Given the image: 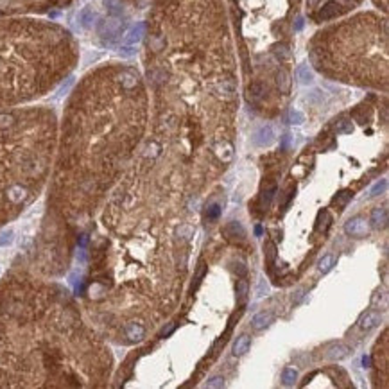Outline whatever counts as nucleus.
<instances>
[{
    "mask_svg": "<svg viewBox=\"0 0 389 389\" xmlns=\"http://www.w3.org/2000/svg\"><path fill=\"white\" fill-rule=\"evenodd\" d=\"M122 31V22L118 20V16H110L100 20L99 24V34L104 40H115Z\"/></svg>",
    "mask_w": 389,
    "mask_h": 389,
    "instance_id": "nucleus-1",
    "label": "nucleus"
},
{
    "mask_svg": "<svg viewBox=\"0 0 389 389\" xmlns=\"http://www.w3.org/2000/svg\"><path fill=\"white\" fill-rule=\"evenodd\" d=\"M368 231H370V224H368L364 217H354L344 224V233L350 237H355V239L366 237Z\"/></svg>",
    "mask_w": 389,
    "mask_h": 389,
    "instance_id": "nucleus-2",
    "label": "nucleus"
},
{
    "mask_svg": "<svg viewBox=\"0 0 389 389\" xmlns=\"http://www.w3.org/2000/svg\"><path fill=\"white\" fill-rule=\"evenodd\" d=\"M253 142L260 147H265V146H271L275 142V131H273L271 126H262L253 136Z\"/></svg>",
    "mask_w": 389,
    "mask_h": 389,
    "instance_id": "nucleus-3",
    "label": "nucleus"
},
{
    "mask_svg": "<svg viewBox=\"0 0 389 389\" xmlns=\"http://www.w3.org/2000/svg\"><path fill=\"white\" fill-rule=\"evenodd\" d=\"M224 237L230 241H244L246 239V230L239 221H231L230 224H226L224 228Z\"/></svg>",
    "mask_w": 389,
    "mask_h": 389,
    "instance_id": "nucleus-4",
    "label": "nucleus"
},
{
    "mask_svg": "<svg viewBox=\"0 0 389 389\" xmlns=\"http://www.w3.org/2000/svg\"><path fill=\"white\" fill-rule=\"evenodd\" d=\"M380 321H382V316L378 312H375V310H370V312H366L364 316L359 319V326H360V330L370 332V330H373V328H377L378 324H380Z\"/></svg>",
    "mask_w": 389,
    "mask_h": 389,
    "instance_id": "nucleus-5",
    "label": "nucleus"
},
{
    "mask_svg": "<svg viewBox=\"0 0 389 389\" xmlns=\"http://www.w3.org/2000/svg\"><path fill=\"white\" fill-rule=\"evenodd\" d=\"M144 29H146L144 24L133 25V27L128 31V34H126V38H124V47L135 49L136 45H138V42L142 40V36H144Z\"/></svg>",
    "mask_w": 389,
    "mask_h": 389,
    "instance_id": "nucleus-6",
    "label": "nucleus"
},
{
    "mask_svg": "<svg viewBox=\"0 0 389 389\" xmlns=\"http://www.w3.org/2000/svg\"><path fill=\"white\" fill-rule=\"evenodd\" d=\"M350 352H352V348L346 346V344H342V342H337V344H334V346L328 348V352H326V357L332 360H341L344 359V357H348L350 355Z\"/></svg>",
    "mask_w": 389,
    "mask_h": 389,
    "instance_id": "nucleus-7",
    "label": "nucleus"
},
{
    "mask_svg": "<svg viewBox=\"0 0 389 389\" xmlns=\"http://www.w3.org/2000/svg\"><path fill=\"white\" fill-rule=\"evenodd\" d=\"M273 312H259L257 316H253V319H251V326H253V330H264L265 326H269L271 324V321H273Z\"/></svg>",
    "mask_w": 389,
    "mask_h": 389,
    "instance_id": "nucleus-8",
    "label": "nucleus"
},
{
    "mask_svg": "<svg viewBox=\"0 0 389 389\" xmlns=\"http://www.w3.org/2000/svg\"><path fill=\"white\" fill-rule=\"evenodd\" d=\"M372 224L375 228H378V230H380V228H386V226H388V208L386 207L375 208L372 213Z\"/></svg>",
    "mask_w": 389,
    "mask_h": 389,
    "instance_id": "nucleus-9",
    "label": "nucleus"
},
{
    "mask_svg": "<svg viewBox=\"0 0 389 389\" xmlns=\"http://www.w3.org/2000/svg\"><path fill=\"white\" fill-rule=\"evenodd\" d=\"M144 336H146V328L140 323H130L126 326V337L130 341H140V339H144Z\"/></svg>",
    "mask_w": 389,
    "mask_h": 389,
    "instance_id": "nucleus-10",
    "label": "nucleus"
},
{
    "mask_svg": "<svg viewBox=\"0 0 389 389\" xmlns=\"http://www.w3.org/2000/svg\"><path fill=\"white\" fill-rule=\"evenodd\" d=\"M341 13V6L337 2H326L323 6V9L319 11V18L321 20H330V18L337 16Z\"/></svg>",
    "mask_w": 389,
    "mask_h": 389,
    "instance_id": "nucleus-11",
    "label": "nucleus"
},
{
    "mask_svg": "<svg viewBox=\"0 0 389 389\" xmlns=\"http://www.w3.org/2000/svg\"><path fill=\"white\" fill-rule=\"evenodd\" d=\"M276 84H278V88H280V92H282V94H289L291 76H289V72L285 70V68H280V70L276 72Z\"/></svg>",
    "mask_w": 389,
    "mask_h": 389,
    "instance_id": "nucleus-12",
    "label": "nucleus"
},
{
    "mask_svg": "<svg viewBox=\"0 0 389 389\" xmlns=\"http://www.w3.org/2000/svg\"><path fill=\"white\" fill-rule=\"evenodd\" d=\"M215 92H217L219 95L226 97V99H230V97H233V94H235V83H233L231 79H223V81L215 86Z\"/></svg>",
    "mask_w": 389,
    "mask_h": 389,
    "instance_id": "nucleus-13",
    "label": "nucleus"
},
{
    "mask_svg": "<svg viewBox=\"0 0 389 389\" xmlns=\"http://www.w3.org/2000/svg\"><path fill=\"white\" fill-rule=\"evenodd\" d=\"M95 22V13L92 7H84L83 11L79 13V24L83 29H90Z\"/></svg>",
    "mask_w": 389,
    "mask_h": 389,
    "instance_id": "nucleus-14",
    "label": "nucleus"
},
{
    "mask_svg": "<svg viewBox=\"0 0 389 389\" xmlns=\"http://www.w3.org/2000/svg\"><path fill=\"white\" fill-rule=\"evenodd\" d=\"M120 83L126 90H133L138 84V76L133 70H124L120 74Z\"/></svg>",
    "mask_w": 389,
    "mask_h": 389,
    "instance_id": "nucleus-15",
    "label": "nucleus"
},
{
    "mask_svg": "<svg viewBox=\"0 0 389 389\" xmlns=\"http://www.w3.org/2000/svg\"><path fill=\"white\" fill-rule=\"evenodd\" d=\"M296 77L301 84H310L314 81V74L308 68V65H300L296 68Z\"/></svg>",
    "mask_w": 389,
    "mask_h": 389,
    "instance_id": "nucleus-16",
    "label": "nucleus"
},
{
    "mask_svg": "<svg viewBox=\"0 0 389 389\" xmlns=\"http://www.w3.org/2000/svg\"><path fill=\"white\" fill-rule=\"evenodd\" d=\"M248 348H249V337L244 334V336L237 337V341L233 342V355L241 357V355H244L248 352Z\"/></svg>",
    "mask_w": 389,
    "mask_h": 389,
    "instance_id": "nucleus-17",
    "label": "nucleus"
},
{
    "mask_svg": "<svg viewBox=\"0 0 389 389\" xmlns=\"http://www.w3.org/2000/svg\"><path fill=\"white\" fill-rule=\"evenodd\" d=\"M334 265H336V257L332 253H326V255H323V259L318 262V269L321 273H328Z\"/></svg>",
    "mask_w": 389,
    "mask_h": 389,
    "instance_id": "nucleus-18",
    "label": "nucleus"
},
{
    "mask_svg": "<svg viewBox=\"0 0 389 389\" xmlns=\"http://www.w3.org/2000/svg\"><path fill=\"white\" fill-rule=\"evenodd\" d=\"M296 380H298V372H296L294 368H285L282 373V382L283 386H287V388H291V386H294Z\"/></svg>",
    "mask_w": 389,
    "mask_h": 389,
    "instance_id": "nucleus-19",
    "label": "nucleus"
},
{
    "mask_svg": "<svg viewBox=\"0 0 389 389\" xmlns=\"http://www.w3.org/2000/svg\"><path fill=\"white\" fill-rule=\"evenodd\" d=\"M248 291H249L248 280L241 278V280L237 282V300L241 301V303H244V301H246V298H248Z\"/></svg>",
    "mask_w": 389,
    "mask_h": 389,
    "instance_id": "nucleus-20",
    "label": "nucleus"
},
{
    "mask_svg": "<svg viewBox=\"0 0 389 389\" xmlns=\"http://www.w3.org/2000/svg\"><path fill=\"white\" fill-rule=\"evenodd\" d=\"M15 122H16V117H15V115H11V113H0V130L2 131L13 128Z\"/></svg>",
    "mask_w": 389,
    "mask_h": 389,
    "instance_id": "nucleus-21",
    "label": "nucleus"
},
{
    "mask_svg": "<svg viewBox=\"0 0 389 389\" xmlns=\"http://www.w3.org/2000/svg\"><path fill=\"white\" fill-rule=\"evenodd\" d=\"M264 255H265V260L273 264L275 260H276V246H275V242L267 241L264 244Z\"/></svg>",
    "mask_w": 389,
    "mask_h": 389,
    "instance_id": "nucleus-22",
    "label": "nucleus"
},
{
    "mask_svg": "<svg viewBox=\"0 0 389 389\" xmlns=\"http://www.w3.org/2000/svg\"><path fill=\"white\" fill-rule=\"evenodd\" d=\"M104 6H106L108 13H110L112 16H118V15L122 13V4H120V0H104Z\"/></svg>",
    "mask_w": 389,
    "mask_h": 389,
    "instance_id": "nucleus-23",
    "label": "nucleus"
},
{
    "mask_svg": "<svg viewBox=\"0 0 389 389\" xmlns=\"http://www.w3.org/2000/svg\"><path fill=\"white\" fill-rule=\"evenodd\" d=\"M352 192H348V190H344V192H339V194L336 195V197H334V199H332V203H334V205H336L337 208H342V207H346L348 205V201L352 199Z\"/></svg>",
    "mask_w": 389,
    "mask_h": 389,
    "instance_id": "nucleus-24",
    "label": "nucleus"
},
{
    "mask_svg": "<svg viewBox=\"0 0 389 389\" xmlns=\"http://www.w3.org/2000/svg\"><path fill=\"white\" fill-rule=\"evenodd\" d=\"M386 189H388V179H380V181H377L372 187V190H370V197H377V195L382 194Z\"/></svg>",
    "mask_w": 389,
    "mask_h": 389,
    "instance_id": "nucleus-25",
    "label": "nucleus"
},
{
    "mask_svg": "<svg viewBox=\"0 0 389 389\" xmlns=\"http://www.w3.org/2000/svg\"><path fill=\"white\" fill-rule=\"evenodd\" d=\"M273 52H275V56H276V58L283 59V61L291 58L289 49L285 47V45H282V43H280V45H275V47H273Z\"/></svg>",
    "mask_w": 389,
    "mask_h": 389,
    "instance_id": "nucleus-26",
    "label": "nucleus"
},
{
    "mask_svg": "<svg viewBox=\"0 0 389 389\" xmlns=\"http://www.w3.org/2000/svg\"><path fill=\"white\" fill-rule=\"evenodd\" d=\"M289 122L294 126H300L305 122V115L301 112H298V110H291L289 112Z\"/></svg>",
    "mask_w": 389,
    "mask_h": 389,
    "instance_id": "nucleus-27",
    "label": "nucleus"
},
{
    "mask_svg": "<svg viewBox=\"0 0 389 389\" xmlns=\"http://www.w3.org/2000/svg\"><path fill=\"white\" fill-rule=\"evenodd\" d=\"M215 151H217V154L223 160H230L231 158V146H230V144H219L217 147H215Z\"/></svg>",
    "mask_w": 389,
    "mask_h": 389,
    "instance_id": "nucleus-28",
    "label": "nucleus"
},
{
    "mask_svg": "<svg viewBox=\"0 0 389 389\" xmlns=\"http://www.w3.org/2000/svg\"><path fill=\"white\" fill-rule=\"evenodd\" d=\"M334 128H336L337 133H352L354 131V124L350 120H339Z\"/></svg>",
    "mask_w": 389,
    "mask_h": 389,
    "instance_id": "nucleus-29",
    "label": "nucleus"
},
{
    "mask_svg": "<svg viewBox=\"0 0 389 389\" xmlns=\"http://www.w3.org/2000/svg\"><path fill=\"white\" fill-rule=\"evenodd\" d=\"M13 242V230H4L0 233V246L2 248H6Z\"/></svg>",
    "mask_w": 389,
    "mask_h": 389,
    "instance_id": "nucleus-30",
    "label": "nucleus"
},
{
    "mask_svg": "<svg viewBox=\"0 0 389 389\" xmlns=\"http://www.w3.org/2000/svg\"><path fill=\"white\" fill-rule=\"evenodd\" d=\"M275 194H276V187L273 185L271 189H267L264 192V195H262V205H264V207H269V203H271V199L275 197Z\"/></svg>",
    "mask_w": 389,
    "mask_h": 389,
    "instance_id": "nucleus-31",
    "label": "nucleus"
},
{
    "mask_svg": "<svg viewBox=\"0 0 389 389\" xmlns=\"http://www.w3.org/2000/svg\"><path fill=\"white\" fill-rule=\"evenodd\" d=\"M249 94L253 95L255 99H260V97L264 95V88H262V84H260V83L251 84V86H249Z\"/></svg>",
    "mask_w": 389,
    "mask_h": 389,
    "instance_id": "nucleus-32",
    "label": "nucleus"
},
{
    "mask_svg": "<svg viewBox=\"0 0 389 389\" xmlns=\"http://www.w3.org/2000/svg\"><path fill=\"white\" fill-rule=\"evenodd\" d=\"M207 388H224V378L223 377H213L207 382Z\"/></svg>",
    "mask_w": 389,
    "mask_h": 389,
    "instance_id": "nucleus-33",
    "label": "nucleus"
},
{
    "mask_svg": "<svg viewBox=\"0 0 389 389\" xmlns=\"http://www.w3.org/2000/svg\"><path fill=\"white\" fill-rule=\"evenodd\" d=\"M219 213H221V208H219L217 205H213V207L208 208L207 217H208V219H217V217H219Z\"/></svg>",
    "mask_w": 389,
    "mask_h": 389,
    "instance_id": "nucleus-34",
    "label": "nucleus"
},
{
    "mask_svg": "<svg viewBox=\"0 0 389 389\" xmlns=\"http://www.w3.org/2000/svg\"><path fill=\"white\" fill-rule=\"evenodd\" d=\"M265 292H267V283L262 280V282H260V285H259V296H264Z\"/></svg>",
    "mask_w": 389,
    "mask_h": 389,
    "instance_id": "nucleus-35",
    "label": "nucleus"
},
{
    "mask_svg": "<svg viewBox=\"0 0 389 389\" xmlns=\"http://www.w3.org/2000/svg\"><path fill=\"white\" fill-rule=\"evenodd\" d=\"M172 330H174V323H171V324H169V326H167V328H163L160 336H162V337H167V336H169V334H171Z\"/></svg>",
    "mask_w": 389,
    "mask_h": 389,
    "instance_id": "nucleus-36",
    "label": "nucleus"
},
{
    "mask_svg": "<svg viewBox=\"0 0 389 389\" xmlns=\"http://www.w3.org/2000/svg\"><path fill=\"white\" fill-rule=\"evenodd\" d=\"M301 29H303V18L298 16L294 22V31H301Z\"/></svg>",
    "mask_w": 389,
    "mask_h": 389,
    "instance_id": "nucleus-37",
    "label": "nucleus"
},
{
    "mask_svg": "<svg viewBox=\"0 0 389 389\" xmlns=\"http://www.w3.org/2000/svg\"><path fill=\"white\" fill-rule=\"evenodd\" d=\"M362 362H364L366 368H370V362H372V359H370V357H364V359H362Z\"/></svg>",
    "mask_w": 389,
    "mask_h": 389,
    "instance_id": "nucleus-38",
    "label": "nucleus"
},
{
    "mask_svg": "<svg viewBox=\"0 0 389 389\" xmlns=\"http://www.w3.org/2000/svg\"><path fill=\"white\" fill-rule=\"evenodd\" d=\"M255 233H257V235H260V233H262V228H260V226H257V228H255Z\"/></svg>",
    "mask_w": 389,
    "mask_h": 389,
    "instance_id": "nucleus-39",
    "label": "nucleus"
},
{
    "mask_svg": "<svg viewBox=\"0 0 389 389\" xmlns=\"http://www.w3.org/2000/svg\"><path fill=\"white\" fill-rule=\"evenodd\" d=\"M318 4V0H308V6H316Z\"/></svg>",
    "mask_w": 389,
    "mask_h": 389,
    "instance_id": "nucleus-40",
    "label": "nucleus"
},
{
    "mask_svg": "<svg viewBox=\"0 0 389 389\" xmlns=\"http://www.w3.org/2000/svg\"><path fill=\"white\" fill-rule=\"evenodd\" d=\"M0 16H2V13H0Z\"/></svg>",
    "mask_w": 389,
    "mask_h": 389,
    "instance_id": "nucleus-41",
    "label": "nucleus"
}]
</instances>
